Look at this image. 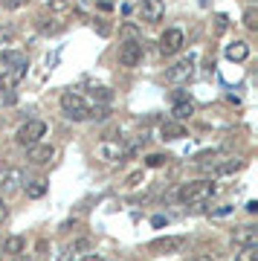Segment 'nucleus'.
<instances>
[{
    "label": "nucleus",
    "instance_id": "obj_1",
    "mask_svg": "<svg viewBox=\"0 0 258 261\" xmlns=\"http://www.w3.org/2000/svg\"><path fill=\"white\" fill-rule=\"evenodd\" d=\"M215 192H218V186H215L212 180H192V183H186V186L180 189L177 197H180L183 203L194 206V203H206Z\"/></svg>",
    "mask_w": 258,
    "mask_h": 261
},
{
    "label": "nucleus",
    "instance_id": "obj_2",
    "mask_svg": "<svg viewBox=\"0 0 258 261\" xmlns=\"http://www.w3.org/2000/svg\"><path fill=\"white\" fill-rule=\"evenodd\" d=\"M61 108H64V116L73 122H84L87 119V102H84V96L73 93V90H67V93H61Z\"/></svg>",
    "mask_w": 258,
    "mask_h": 261
},
{
    "label": "nucleus",
    "instance_id": "obj_3",
    "mask_svg": "<svg viewBox=\"0 0 258 261\" xmlns=\"http://www.w3.org/2000/svg\"><path fill=\"white\" fill-rule=\"evenodd\" d=\"M46 134V122L41 119H29L27 125H20L18 134H15V140H18V145H23V148H32V145H38L41 142V137Z\"/></svg>",
    "mask_w": 258,
    "mask_h": 261
},
{
    "label": "nucleus",
    "instance_id": "obj_4",
    "mask_svg": "<svg viewBox=\"0 0 258 261\" xmlns=\"http://www.w3.org/2000/svg\"><path fill=\"white\" fill-rule=\"evenodd\" d=\"M96 154H99V160H105V163H122L131 151L122 140H101L99 148H96Z\"/></svg>",
    "mask_w": 258,
    "mask_h": 261
},
{
    "label": "nucleus",
    "instance_id": "obj_5",
    "mask_svg": "<svg viewBox=\"0 0 258 261\" xmlns=\"http://www.w3.org/2000/svg\"><path fill=\"white\" fill-rule=\"evenodd\" d=\"M23 183V171L18 166H3L0 168V195H12L18 192Z\"/></svg>",
    "mask_w": 258,
    "mask_h": 261
},
{
    "label": "nucleus",
    "instance_id": "obj_6",
    "mask_svg": "<svg viewBox=\"0 0 258 261\" xmlns=\"http://www.w3.org/2000/svg\"><path fill=\"white\" fill-rule=\"evenodd\" d=\"M183 244H186L183 235H166V238H154V241H148V252H154V255H168V252L183 250Z\"/></svg>",
    "mask_w": 258,
    "mask_h": 261
},
{
    "label": "nucleus",
    "instance_id": "obj_7",
    "mask_svg": "<svg viewBox=\"0 0 258 261\" xmlns=\"http://www.w3.org/2000/svg\"><path fill=\"white\" fill-rule=\"evenodd\" d=\"M186 44V38L180 29H166L163 32V38H160V53H166V56H174V53H180Z\"/></svg>",
    "mask_w": 258,
    "mask_h": 261
},
{
    "label": "nucleus",
    "instance_id": "obj_8",
    "mask_svg": "<svg viewBox=\"0 0 258 261\" xmlns=\"http://www.w3.org/2000/svg\"><path fill=\"white\" fill-rule=\"evenodd\" d=\"M142 61V44L139 41H128L119 47V64L122 67H137Z\"/></svg>",
    "mask_w": 258,
    "mask_h": 261
},
{
    "label": "nucleus",
    "instance_id": "obj_9",
    "mask_svg": "<svg viewBox=\"0 0 258 261\" xmlns=\"http://www.w3.org/2000/svg\"><path fill=\"white\" fill-rule=\"evenodd\" d=\"M235 247L238 250H255L258 247V226H241L235 229Z\"/></svg>",
    "mask_w": 258,
    "mask_h": 261
},
{
    "label": "nucleus",
    "instance_id": "obj_10",
    "mask_svg": "<svg viewBox=\"0 0 258 261\" xmlns=\"http://www.w3.org/2000/svg\"><path fill=\"white\" fill-rule=\"evenodd\" d=\"M192 73H194V58L189 56V58H183V61H177L174 67H168V82H189L192 79Z\"/></svg>",
    "mask_w": 258,
    "mask_h": 261
},
{
    "label": "nucleus",
    "instance_id": "obj_11",
    "mask_svg": "<svg viewBox=\"0 0 258 261\" xmlns=\"http://www.w3.org/2000/svg\"><path fill=\"white\" fill-rule=\"evenodd\" d=\"M53 157H56V145H49V142H38V145L29 148V163L32 166H46Z\"/></svg>",
    "mask_w": 258,
    "mask_h": 261
},
{
    "label": "nucleus",
    "instance_id": "obj_12",
    "mask_svg": "<svg viewBox=\"0 0 258 261\" xmlns=\"http://www.w3.org/2000/svg\"><path fill=\"white\" fill-rule=\"evenodd\" d=\"M18 64H27V56L23 53H18V49H0V75Z\"/></svg>",
    "mask_w": 258,
    "mask_h": 261
},
{
    "label": "nucleus",
    "instance_id": "obj_13",
    "mask_svg": "<svg viewBox=\"0 0 258 261\" xmlns=\"http://www.w3.org/2000/svg\"><path fill=\"white\" fill-rule=\"evenodd\" d=\"M23 75H27V64H18V67H12V70H6V73L0 75V90H12Z\"/></svg>",
    "mask_w": 258,
    "mask_h": 261
},
{
    "label": "nucleus",
    "instance_id": "obj_14",
    "mask_svg": "<svg viewBox=\"0 0 258 261\" xmlns=\"http://www.w3.org/2000/svg\"><path fill=\"white\" fill-rule=\"evenodd\" d=\"M226 58L229 61H247V56H249V44L247 41H232V44H226Z\"/></svg>",
    "mask_w": 258,
    "mask_h": 261
},
{
    "label": "nucleus",
    "instance_id": "obj_15",
    "mask_svg": "<svg viewBox=\"0 0 258 261\" xmlns=\"http://www.w3.org/2000/svg\"><path fill=\"white\" fill-rule=\"evenodd\" d=\"M163 0H142V18L148 20V23H154V20L163 18Z\"/></svg>",
    "mask_w": 258,
    "mask_h": 261
},
{
    "label": "nucleus",
    "instance_id": "obj_16",
    "mask_svg": "<svg viewBox=\"0 0 258 261\" xmlns=\"http://www.w3.org/2000/svg\"><path fill=\"white\" fill-rule=\"evenodd\" d=\"M38 29H41L44 35H56V32H61V29H64V20L53 18V15H49V18H46V15H41V18H38Z\"/></svg>",
    "mask_w": 258,
    "mask_h": 261
},
{
    "label": "nucleus",
    "instance_id": "obj_17",
    "mask_svg": "<svg viewBox=\"0 0 258 261\" xmlns=\"http://www.w3.org/2000/svg\"><path fill=\"white\" fill-rule=\"evenodd\" d=\"M160 134H163V140H180V137H186V128L183 122H163V128H160Z\"/></svg>",
    "mask_w": 258,
    "mask_h": 261
},
{
    "label": "nucleus",
    "instance_id": "obj_18",
    "mask_svg": "<svg viewBox=\"0 0 258 261\" xmlns=\"http://www.w3.org/2000/svg\"><path fill=\"white\" fill-rule=\"evenodd\" d=\"M46 189H49V183L46 180H29L27 183V197H32V200H38V197H44L46 195Z\"/></svg>",
    "mask_w": 258,
    "mask_h": 261
},
{
    "label": "nucleus",
    "instance_id": "obj_19",
    "mask_svg": "<svg viewBox=\"0 0 258 261\" xmlns=\"http://www.w3.org/2000/svg\"><path fill=\"white\" fill-rule=\"evenodd\" d=\"M119 38H122V44H128V41H139L142 38V29L137 27V23H122V29H119Z\"/></svg>",
    "mask_w": 258,
    "mask_h": 261
},
{
    "label": "nucleus",
    "instance_id": "obj_20",
    "mask_svg": "<svg viewBox=\"0 0 258 261\" xmlns=\"http://www.w3.org/2000/svg\"><path fill=\"white\" fill-rule=\"evenodd\" d=\"M23 247H27V241H23L20 235H9V238L3 241V252H9V255H20Z\"/></svg>",
    "mask_w": 258,
    "mask_h": 261
},
{
    "label": "nucleus",
    "instance_id": "obj_21",
    "mask_svg": "<svg viewBox=\"0 0 258 261\" xmlns=\"http://www.w3.org/2000/svg\"><path fill=\"white\" fill-rule=\"evenodd\" d=\"M241 168V160H226V163H215L212 166V174L215 177H223V174H232Z\"/></svg>",
    "mask_w": 258,
    "mask_h": 261
},
{
    "label": "nucleus",
    "instance_id": "obj_22",
    "mask_svg": "<svg viewBox=\"0 0 258 261\" xmlns=\"http://www.w3.org/2000/svg\"><path fill=\"white\" fill-rule=\"evenodd\" d=\"M171 113H174V122H183V119H189V116L194 113V105L189 102V99H186V102H177Z\"/></svg>",
    "mask_w": 258,
    "mask_h": 261
},
{
    "label": "nucleus",
    "instance_id": "obj_23",
    "mask_svg": "<svg viewBox=\"0 0 258 261\" xmlns=\"http://www.w3.org/2000/svg\"><path fill=\"white\" fill-rule=\"evenodd\" d=\"M75 0H49V12L53 15H64V12H73Z\"/></svg>",
    "mask_w": 258,
    "mask_h": 261
},
{
    "label": "nucleus",
    "instance_id": "obj_24",
    "mask_svg": "<svg viewBox=\"0 0 258 261\" xmlns=\"http://www.w3.org/2000/svg\"><path fill=\"white\" fill-rule=\"evenodd\" d=\"M111 116V108L108 105H93L90 111H87V119H96V122H105Z\"/></svg>",
    "mask_w": 258,
    "mask_h": 261
},
{
    "label": "nucleus",
    "instance_id": "obj_25",
    "mask_svg": "<svg viewBox=\"0 0 258 261\" xmlns=\"http://www.w3.org/2000/svg\"><path fill=\"white\" fill-rule=\"evenodd\" d=\"M90 96H93V102H101V105H108V102L113 99L111 87H93V90H90Z\"/></svg>",
    "mask_w": 258,
    "mask_h": 261
},
{
    "label": "nucleus",
    "instance_id": "obj_26",
    "mask_svg": "<svg viewBox=\"0 0 258 261\" xmlns=\"http://www.w3.org/2000/svg\"><path fill=\"white\" fill-rule=\"evenodd\" d=\"M244 27H247L249 32H255L258 29V9L255 6H249V9L244 12Z\"/></svg>",
    "mask_w": 258,
    "mask_h": 261
},
{
    "label": "nucleus",
    "instance_id": "obj_27",
    "mask_svg": "<svg viewBox=\"0 0 258 261\" xmlns=\"http://www.w3.org/2000/svg\"><path fill=\"white\" fill-rule=\"evenodd\" d=\"M166 163H168L166 154H148V157H145V166L148 168H160V166H166Z\"/></svg>",
    "mask_w": 258,
    "mask_h": 261
},
{
    "label": "nucleus",
    "instance_id": "obj_28",
    "mask_svg": "<svg viewBox=\"0 0 258 261\" xmlns=\"http://www.w3.org/2000/svg\"><path fill=\"white\" fill-rule=\"evenodd\" d=\"M0 6L9 9V12H15V9H20V6H27V0H0Z\"/></svg>",
    "mask_w": 258,
    "mask_h": 261
},
{
    "label": "nucleus",
    "instance_id": "obj_29",
    "mask_svg": "<svg viewBox=\"0 0 258 261\" xmlns=\"http://www.w3.org/2000/svg\"><path fill=\"white\" fill-rule=\"evenodd\" d=\"M0 99H3V105H18V93L15 90H0Z\"/></svg>",
    "mask_w": 258,
    "mask_h": 261
},
{
    "label": "nucleus",
    "instance_id": "obj_30",
    "mask_svg": "<svg viewBox=\"0 0 258 261\" xmlns=\"http://www.w3.org/2000/svg\"><path fill=\"white\" fill-rule=\"evenodd\" d=\"M12 41H15V32H12V29H0V47H6Z\"/></svg>",
    "mask_w": 258,
    "mask_h": 261
},
{
    "label": "nucleus",
    "instance_id": "obj_31",
    "mask_svg": "<svg viewBox=\"0 0 258 261\" xmlns=\"http://www.w3.org/2000/svg\"><path fill=\"white\" fill-rule=\"evenodd\" d=\"M226 27H229V18H226V15H215V29H218V32H223Z\"/></svg>",
    "mask_w": 258,
    "mask_h": 261
},
{
    "label": "nucleus",
    "instance_id": "obj_32",
    "mask_svg": "<svg viewBox=\"0 0 258 261\" xmlns=\"http://www.w3.org/2000/svg\"><path fill=\"white\" fill-rule=\"evenodd\" d=\"M142 180H145V174L142 171H134V174H128V186H139Z\"/></svg>",
    "mask_w": 258,
    "mask_h": 261
},
{
    "label": "nucleus",
    "instance_id": "obj_33",
    "mask_svg": "<svg viewBox=\"0 0 258 261\" xmlns=\"http://www.w3.org/2000/svg\"><path fill=\"white\" fill-rule=\"evenodd\" d=\"M70 250H73V252H79V250H90V241H87V238H82V241H75L73 247H70Z\"/></svg>",
    "mask_w": 258,
    "mask_h": 261
},
{
    "label": "nucleus",
    "instance_id": "obj_34",
    "mask_svg": "<svg viewBox=\"0 0 258 261\" xmlns=\"http://www.w3.org/2000/svg\"><path fill=\"white\" fill-rule=\"evenodd\" d=\"M6 218H9V206H6V200H3V197H0V224H3Z\"/></svg>",
    "mask_w": 258,
    "mask_h": 261
},
{
    "label": "nucleus",
    "instance_id": "obj_35",
    "mask_svg": "<svg viewBox=\"0 0 258 261\" xmlns=\"http://www.w3.org/2000/svg\"><path fill=\"white\" fill-rule=\"evenodd\" d=\"M58 261H75V252L70 250V247H67V250L61 252V255H58Z\"/></svg>",
    "mask_w": 258,
    "mask_h": 261
},
{
    "label": "nucleus",
    "instance_id": "obj_36",
    "mask_svg": "<svg viewBox=\"0 0 258 261\" xmlns=\"http://www.w3.org/2000/svg\"><path fill=\"white\" fill-rule=\"evenodd\" d=\"M96 29H99V35H111V23H105V20H99Z\"/></svg>",
    "mask_w": 258,
    "mask_h": 261
},
{
    "label": "nucleus",
    "instance_id": "obj_37",
    "mask_svg": "<svg viewBox=\"0 0 258 261\" xmlns=\"http://www.w3.org/2000/svg\"><path fill=\"white\" fill-rule=\"evenodd\" d=\"M151 224H154V226H166V218H163V215H157V218H154Z\"/></svg>",
    "mask_w": 258,
    "mask_h": 261
},
{
    "label": "nucleus",
    "instance_id": "obj_38",
    "mask_svg": "<svg viewBox=\"0 0 258 261\" xmlns=\"http://www.w3.org/2000/svg\"><path fill=\"white\" fill-rule=\"evenodd\" d=\"M38 255H46V241H38Z\"/></svg>",
    "mask_w": 258,
    "mask_h": 261
},
{
    "label": "nucleus",
    "instance_id": "obj_39",
    "mask_svg": "<svg viewBox=\"0 0 258 261\" xmlns=\"http://www.w3.org/2000/svg\"><path fill=\"white\" fill-rule=\"evenodd\" d=\"M192 261H215L212 255H197V258H192Z\"/></svg>",
    "mask_w": 258,
    "mask_h": 261
},
{
    "label": "nucleus",
    "instance_id": "obj_40",
    "mask_svg": "<svg viewBox=\"0 0 258 261\" xmlns=\"http://www.w3.org/2000/svg\"><path fill=\"white\" fill-rule=\"evenodd\" d=\"M82 261H101L99 255H87V258H82Z\"/></svg>",
    "mask_w": 258,
    "mask_h": 261
},
{
    "label": "nucleus",
    "instance_id": "obj_41",
    "mask_svg": "<svg viewBox=\"0 0 258 261\" xmlns=\"http://www.w3.org/2000/svg\"><path fill=\"white\" fill-rule=\"evenodd\" d=\"M249 3H255V0H249Z\"/></svg>",
    "mask_w": 258,
    "mask_h": 261
}]
</instances>
